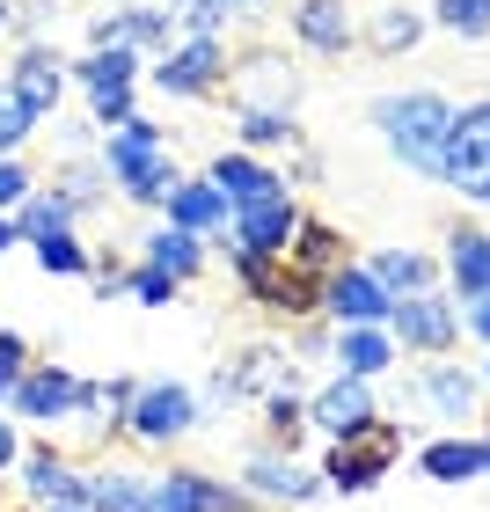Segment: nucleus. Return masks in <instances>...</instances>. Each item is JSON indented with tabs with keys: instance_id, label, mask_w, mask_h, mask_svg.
I'll use <instances>...</instances> for the list:
<instances>
[{
	"instance_id": "25",
	"label": "nucleus",
	"mask_w": 490,
	"mask_h": 512,
	"mask_svg": "<svg viewBox=\"0 0 490 512\" xmlns=\"http://www.w3.org/2000/svg\"><path fill=\"white\" fill-rule=\"evenodd\" d=\"M366 271L381 278L388 300H417V293H432V278H439V264H432V256H417V249H381Z\"/></svg>"
},
{
	"instance_id": "39",
	"label": "nucleus",
	"mask_w": 490,
	"mask_h": 512,
	"mask_svg": "<svg viewBox=\"0 0 490 512\" xmlns=\"http://www.w3.org/2000/svg\"><path fill=\"white\" fill-rule=\"evenodd\" d=\"M30 132H37V118H30V110L15 103V88L0 81V161H15V147H22Z\"/></svg>"
},
{
	"instance_id": "24",
	"label": "nucleus",
	"mask_w": 490,
	"mask_h": 512,
	"mask_svg": "<svg viewBox=\"0 0 490 512\" xmlns=\"http://www.w3.org/2000/svg\"><path fill=\"white\" fill-rule=\"evenodd\" d=\"M169 227H183V235H220V227H227V198L205 176L176 183V191H169Z\"/></svg>"
},
{
	"instance_id": "18",
	"label": "nucleus",
	"mask_w": 490,
	"mask_h": 512,
	"mask_svg": "<svg viewBox=\"0 0 490 512\" xmlns=\"http://www.w3.org/2000/svg\"><path fill=\"white\" fill-rule=\"evenodd\" d=\"M293 37L308 44V52H322V59H344L359 44V22H352L344 0H300L293 8Z\"/></svg>"
},
{
	"instance_id": "10",
	"label": "nucleus",
	"mask_w": 490,
	"mask_h": 512,
	"mask_svg": "<svg viewBox=\"0 0 490 512\" xmlns=\"http://www.w3.org/2000/svg\"><path fill=\"white\" fill-rule=\"evenodd\" d=\"M220 81H227V52H220V44L183 37L176 52L154 59V88H161V96H213Z\"/></svg>"
},
{
	"instance_id": "28",
	"label": "nucleus",
	"mask_w": 490,
	"mask_h": 512,
	"mask_svg": "<svg viewBox=\"0 0 490 512\" xmlns=\"http://www.w3.org/2000/svg\"><path fill=\"white\" fill-rule=\"evenodd\" d=\"M286 264H300L308 278H330V271H344V235L330 220H300V235H293V249H286Z\"/></svg>"
},
{
	"instance_id": "33",
	"label": "nucleus",
	"mask_w": 490,
	"mask_h": 512,
	"mask_svg": "<svg viewBox=\"0 0 490 512\" xmlns=\"http://www.w3.org/2000/svg\"><path fill=\"white\" fill-rule=\"evenodd\" d=\"M417 37H425V15H417V8H373V22H366V44H373L381 59L410 52Z\"/></svg>"
},
{
	"instance_id": "21",
	"label": "nucleus",
	"mask_w": 490,
	"mask_h": 512,
	"mask_svg": "<svg viewBox=\"0 0 490 512\" xmlns=\"http://www.w3.org/2000/svg\"><path fill=\"white\" fill-rule=\"evenodd\" d=\"M366 417H373V388H366V381H352V374H337V381H330V388H322L315 403H308V425H322L330 439L359 432Z\"/></svg>"
},
{
	"instance_id": "31",
	"label": "nucleus",
	"mask_w": 490,
	"mask_h": 512,
	"mask_svg": "<svg viewBox=\"0 0 490 512\" xmlns=\"http://www.w3.org/2000/svg\"><path fill=\"white\" fill-rule=\"evenodd\" d=\"M74 74H81L88 96H103V88H132V81H139V52H125V44H103V52H88Z\"/></svg>"
},
{
	"instance_id": "46",
	"label": "nucleus",
	"mask_w": 490,
	"mask_h": 512,
	"mask_svg": "<svg viewBox=\"0 0 490 512\" xmlns=\"http://www.w3.org/2000/svg\"><path fill=\"white\" fill-rule=\"evenodd\" d=\"M15 242H22V235H15V220H0V256H8Z\"/></svg>"
},
{
	"instance_id": "22",
	"label": "nucleus",
	"mask_w": 490,
	"mask_h": 512,
	"mask_svg": "<svg viewBox=\"0 0 490 512\" xmlns=\"http://www.w3.org/2000/svg\"><path fill=\"white\" fill-rule=\"evenodd\" d=\"M22 483H30L37 505H81V476L59 447H30L22 454Z\"/></svg>"
},
{
	"instance_id": "29",
	"label": "nucleus",
	"mask_w": 490,
	"mask_h": 512,
	"mask_svg": "<svg viewBox=\"0 0 490 512\" xmlns=\"http://www.w3.org/2000/svg\"><path fill=\"white\" fill-rule=\"evenodd\" d=\"M417 395H425L439 417H476V381L461 374V366H425V374H417Z\"/></svg>"
},
{
	"instance_id": "14",
	"label": "nucleus",
	"mask_w": 490,
	"mask_h": 512,
	"mask_svg": "<svg viewBox=\"0 0 490 512\" xmlns=\"http://www.w3.org/2000/svg\"><path fill=\"white\" fill-rule=\"evenodd\" d=\"M278 388H293V359L278 352V344H249V352H242L235 366H220V381H213L220 403H242V395H278Z\"/></svg>"
},
{
	"instance_id": "34",
	"label": "nucleus",
	"mask_w": 490,
	"mask_h": 512,
	"mask_svg": "<svg viewBox=\"0 0 490 512\" xmlns=\"http://www.w3.org/2000/svg\"><path fill=\"white\" fill-rule=\"evenodd\" d=\"M264 425L278 439V454H293V439L308 432V403H300L293 388H278V395H264Z\"/></svg>"
},
{
	"instance_id": "7",
	"label": "nucleus",
	"mask_w": 490,
	"mask_h": 512,
	"mask_svg": "<svg viewBox=\"0 0 490 512\" xmlns=\"http://www.w3.org/2000/svg\"><path fill=\"white\" fill-rule=\"evenodd\" d=\"M191 425H198V395H191V388H176V381L139 388V395H132V410H125V432L139 439V447H169V439H183Z\"/></svg>"
},
{
	"instance_id": "36",
	"label": "nucleus",
	"mask_w": 490,
	"mask_h": 512,
	"mask_svg": "<svg viewBox=\"0 0 490 512\" xmlns=\"http://www.w3.org/2000/svg\"><path fill=\"white\" fill-rule=\"evenodd\" d=\"M30 249H37V264H44V271H59V278H81V271H96V256H88L74 235H37Z\"/></svg>"
},
{
	"instance_id": "23",
	"label": "nucleus",
	"mask_w": 490,
	"mask_h": 512,
	"mask_svg": "<svg viewBox=\"0 0 490 512\" xmlns=\"http://www.w3.org/2000/svg\"><path fill=\"white\" fill-rule=\"evenodd\" d=\"M417 469L432 483H469V476H490V439H432L417 454Z\"/></svg>"
},
{
	"instance_id": "30",
	"label": "nucleus",
	"mask_w": 490,
	"mask_h": 512,
	"mask_svg": "<svg viewBox=\"0 0 490 512\" xmlns=\"http://www.w3.org/2000/svg\"><path fill=\"white\" fill-rule=\"evenodd\" d=\"M147 264L169 271L176 286H183V278L205 271V249H198V235H183V227H154V235H147Z\"/></svg>"
},
{
	"instance_id": "19",
	"label": "nucleus",
	"mask_w": 490,
	"mask_h": 512,
	"mask_svg": "<svg viewBox=\"0 0 490 512\" xmlns=\"http://www.w3.org/2000/svg\"><path fill=\"white\" fill-rule=\"evenodd\" d=\"M81 505L88 512H154V476L147 469H96V476H81Z\"/></svg>"
},
{
	"instance_id": "37",
	"label": "nucleus",
	"mask_w": 490,
	"mask_h": 512,
	"mask_svg": "<svg viewBox=\"0 0 490 512\" xmlns=\"http://www.w3.org/2000/svg\"><path fill=\"white\" fill-rule=\"evenodd\" d=\"M432 22L454 37H490V0H432Z\"/></svg>"
},
{
	"instance_id": "15",
	"label": "nucleus",
	"mask_w": 490,
	"mask_h": 512,
	"mask_svg": "<svg viewBox=\"0 0 490 512\" xmlns=\"http://www.w3.org/2000/svg\"><path fill=\"white\" fill-rule=\"evenodd\" d=\"M205 183H213V191L227 198V213H242V205H264V198H286V176L278 169H264V161L256 154H220L213 169H205Z\"/></svg>"
},
{
	"instance_id": "27",
	"label": "nucleus",
	"mask_w": 490,
	"mask_h": 512,
	"mask_svg": "<svg viewBox=\"0 0 490 512\" xmlns=\"http://www.w3.org/2000/svg\"><path fill=\"white\" fill-rule=\"evenodd\" d=\"M447 278H454L461 300H483V293H490V235H483V227H461V235H454Z\"/></svg>"
},
{
	"instance_id": "12",
	"label": "nucleus",
	"mask_w": 490,
	"mask_h": 512,
	"mask_svg": "<svg viewBox=\"0 0 490 512\" xmlns=\"http://www.w3.org/2000/svg\"><path fill=\"white\" fill-rule=\"evenodd\" d=\"M300 205H293V191L286 198H264V205H242L235 213V249L242 256H286L293 249V235H300Z\"/></svg>"
},
{
	"instance_id": "49",
	"label": "nucleus",
	"mask_w": 490,
	"mask_h": 512,
	"mask_svg": "<svg viewBox=\"0 0 490 512\" xmlns=\"http://www.w3.org/2000/svg\"><path fill=\"white\" fill-rule=\"evenodd\" d=\"M44 512H88V505H44Z\"/></svg>"
},
{
	"instance_id": "17",
	"label": "nucleus",
	"mask_w": 490,
	"mask_h": 512,
	"mask_svg": "<svg viewBox=\"0 0 490 512\" xmlns=\"http://www.w3.org/2000/svg\"><path fill=\"white\" fill-rule=\"evenodd\" d=\"M8 410H15V417H37V425H59V417H74V410H81V381H74V374H59V366H30Z\"/></svg>"
},
{
	"instance_id": "1",
	"label": "nucleus",
	"mask_w": 490,
	"mask_h": 512,
	"mask_svg": "<svg viewBox=\"0 0 490 512\" xmlns=\"http://www.w3.org/2000/svg\"><path fill=\"white\" fill-rule=\"evenodd\" d=\"M373 125H381V139L410 161L417 176H439V161H447L454 103L432 96V88H417V96H381V103H373Z\"/></svg>"
},
{
	"instance_id": "20",
	"label": "nucleus",
	"mask_w": 490,
	"mask_h": 512,
	"mask_svg": "<svg viewBox=\"0 0 490 512\" xmlns=\"http://www.w3.org/2000/svg\"><path fill=\"white\" fill-rule=\"evenodd\" d=\"M96 52L103 44H125V52H169V8H118V15H96Z\"/></svg>"
},
{
	"instance_id": "48",
	"label": "nucleus",
	"mask_w": 490,
	"mask_h": 512,
	"mask_svg": "<svg viewBox=\"0 0 490 512\" xmlns=\"http://www.w3.org/2000/svg\"><path fill=\"white\" fill-rule=\"evenodd\" d=\"M0 30H15V8H8V0H0Z\"/></svg>"
},
{
	"instance_id": "6",
	"label": "nucleus",
	"mask_w": 490,
	"mask_h": 512,
	"mask_svg": "<svg viewBox=\"0 0 490 512\" xmlns=\"http://www.w3.org/2000/svg\"><path fill=\"white\" fill-rule=\"evenodd\" d=\"M439 183H454L461 198L490 205V96L454 110V125H447V161H439Z\"/></svg>"
},
{
	"instance_id": "35",
	"label": "nucleus",
	"mask_w": 490,
	"mask_h": 512,
	"mask_svg": "<svg viewBox=\"0 0 490 512\" xmlns=\"http://www.w3.org/2000/svg\"><path fill=\"white\" fill-rule=\"evenodd\" d=\"M169 22H176L183 37H198V44H220L227 8H220V0H169Z\"/></svg>"
},
{
	"instance_id": "9",
	"label": "nucleus",
	"mask_w": 490,
	"mask_h": 512,
	"mask_svg": "<svg viewBox=\"0 0 490 512\" xmlns=\"http://www.w3.org/2000/svg\"><path fill=\"white\" fill-rule=\"evenodd\" d=\"M256 498L235 491V483L205 476V469H169L154 476V512H249Z\"/></svg>"
},
{
	"instance_id": "42",
	"label": "nucleus",
	"mask_w": 490,
	"mask_h": 512,
	"mask_svg": "<svg viewBox=\"0 0 490 512\" xmlns=\"http://www.w3.org/2000/svg\"><path fill=\"white\" fill-rule=\"evenodd\" d=\"M88 110H96V125H103V132H118V125L139 118V110H132V88H103V96H88Z\"/></svg>"
},
{
	"instance_id": "4",
	"label": "nucleus",
	"mask_w": 490,
	"mask_h": 512,
	"mask_svg": "<svg viewBox=\"0 0 490 512\" xmlns=\"http://www.w3.org/2000/svg\"><path fill=\"white\" fill-rule=\"evenodd\" d=\"M227 264H235L242 293H249V300H256L264 315L308 322V315L322 308V278H308L300 264H286V256H242V249H227Z\"/></svg>"
},
{
	"instance_id": "47",
	"label": "nucleus",
	"mask_w": 490,
	"mask_h": 512,
	"mask_svg": "<svg viewBox=\"0 0 490 512\" xmlns=\"http://www.w3.org/2000/svg\"><path fill=\"white\" fill-rule=\"evenodd\" d=\"M220 8H227V15H235V8H264V0H220Z\"/></svg>"
},
{
	"instance_id": "8",
	"label": "nucleus",
	"mask_w": 490,
	"mask_h": 512,
	"mask_svg": "<svg viewBox=\"0 0 490 512\" xmlns=\"http://www.w3.org/2000/svg\"><path fill=\"white\" fill-rule=\"evenodd\" d=\"M388 337L403 344V352H447V344L461 337V315H454V300H439V293H417V300H395L388 308Z\"/></svg>"
},
{
	"instance_id": "5",
	"label": "nucleus",
	"mask_w": 490,
	"mask_h": 512,
	"mask_svg": "<svg viewBox=\"0 0 490 512\" xmlns=\"http://www.w3.org/2000/svg\"><path fill=\"white\" fill-rule=\"evenodd\" d=\"M227 103H235V118H293L300 103V66L286 52H249L227 66Z\"/></svg>"
},
{
	"instance_id": "13",
	"label": "nucleus",
	"mask_w": 490,
	"mask_h": 512,
	"mask_svg": "<svg viewBox=\"0 0 490 512\" xmlns=\"http://www.w3.org/2000/svg\"><path fill=\"white\" fill-rule=\"evenodd\" d=\"M249 483L242 491L256 498V505H308L315 491H322V476L315 469H300L293 454H278V447H264V454H249V469H242Z\"/></svg>"
},
{
	"instance_id": "2",
	"label": "nucleus",
	"mask_w": 490,
	"mask_h": 512,
	"mask_svg": "<svg viewBox=\"0 0 490 512\" xmlns=\"http://www.w3.org/2000/svg\"><path fill=\"white\" fill-rule=\"evenodd\" d=\"M103 176L118 183V191L132 198V205H169V191H176V161L161 154V125H147V118H132V125H118V132H103Z\"/></svg>"
},
{
	"instance_id": "38",
	"label": "nucleus",
	"mask_w": 490,
	"mask_h": 512,
	"mask_svg": "<svg viewBox=\"0 0 490 512\" xmlns=\"http://www.w3.org/2000/svg\"><path fill=\"white\" fill-rule=\"evenodd\" d=\"M242 154H271V147H300V125L293 118H242Z\"/></svg>"
},
{
	"instance_id": "45",
	"label": "nucleus",
	"mask_w": 490,
	"mask_h": 512,
	"mask_svg": "<svg viewBox=\"0 0 490 512\" xmlns=\"http://www.w3.org/2000/svg\"><path fill=\"white\" fill-rule=\"evenodd\" d=\"M469 330L490 344V293H483V300H469Z\"/></svg>"
},
{
	"instance_id": "43",
	"label": "nucleus",
	"mask_w": 490,
	"mask_h": 512,
	"mask_svg": "<svg viewBox=\"0 0 490 512\" xmlns=\"http://www.w3.org/2000/svg\"><path fill=\"white\" fill-rule=\"evenodd\" d=\"M30 191H37L30 169H22V161H0V213H8V205H22Z\"/></svg>"
},
{
	"instance_id": "32",
	"label": "nucleus",
	"mask_w": 490,
	"mask_h": 512,
	"mask_svg": "<svg viewBox=\"0 0 490 512\" xmlns=\"http://www.w3.org/2000/svg\"><path fill=\"white\" fill-rule=\"evenodd\" d=\"M66 227H74V205H66L59 191H30L15 205V235L22 242H37V235H66Z\"/></svg>"
},
{
	"instance_id": "26",
	"label": "nucleus",
	"mask_w": 490,
	"mask_h": 512,
	"mask_svg": "<svg viewBox=\"0 0 490 512\" xmlns=\"http://www.w3.org/2000/svg\"><path fill=\"white\" fill-rule=\"evenodd\" d=\"M337 366H344L352 381L388 374V366H395V337L373 330V322H359V330H337Z\"/></svg>"
},
{
	"instance_id": "40",
	"label": "nucleus",
	"mask_w": 490,
	"mask_h": 512,
	"mask_svg": "<svg viewBox=\"0 0 490 512\" xmlns=\"http://www.w3.org/2000/svg\"><path fill=\"white\" fill-rule=\"evenodd\" d=\"M125 293L139 300V308H169V300H176V278L154 271V264H139V271H125Z\"/></svg>"
},
{
	"instance_id": "16",
	"label": "nucleus",
	"mask_w": 490,
	"mask_h": 512,
	"mask_svg": "<svg viewBox=\"0 0 490 512\" xmlns=\"http://www.w3.org/2000/svg\"><path fill=\"white\" fill-rule=\"evenodd\" d=\"M8 88H15V103L30 110V118H52L59 96H66V66H59V52H44V44H22Z\"/></svg>"
},
{
	"instance_id": "11",
	"label": "nucleus",
	"mask_w": 490,
	"mask_h": 512,
	"mask_svg": "<svg viewBox=\"0 0 490 512\" xmlns=\"http://www.w3.org/2000/svg\"><path fill=\"white\" fill-rule=\"evenodd\" d=\"M322 308L337 315V330H359V322L388 330V308H395V300L381 293V278H373V271L344 264V271H330V278H322Z\"/></svg>"
},
{
	"instance_id": "41",
	"label": "nucleus",
	"mask_w": 490,
	"mask_h": 512,
	"mask_svg": "<svg viewBox=\"0 0 490 512\" xmlns=\"http://www.w3.org/2000/svg\"><path fill=\"white\" fill-rule=\"evenodd\" d=\"M22 374H30V344H22L15 330H0V403H15Z\"/></svg>"
},
{
	"instance_id": "3",
	"label": "nucleus",
	"mask_w": 490,
	"mask_h": 512,
	"mask_svg": "<svg viewBox=\"0 0 490 512\" xmlns=\"http://www.w3.org/2000/svg\"><path fill=\"white\" fill-rule=\"evenodd\" d=\"M395 454H403V425L395 417H366L359 432H344L337 447H330V461H322V491H373L388 469H395Z\"/></svg>"
},
{
	"instance_id": "44",
	"label": "nucleus",
	"mask_w": 490,
	"mask_h": 512,
	"mask_svg": "<svg viewBox=\"0 0 490 512\" xmlns=\"http://www.w3.org/2000/svg\"><path fill=\"white\" fill-rule=\"evenodd\" d=\"M15 461H22V439H15L8 417H0V469H15Z\"/></svg>"
}]
</instances>
